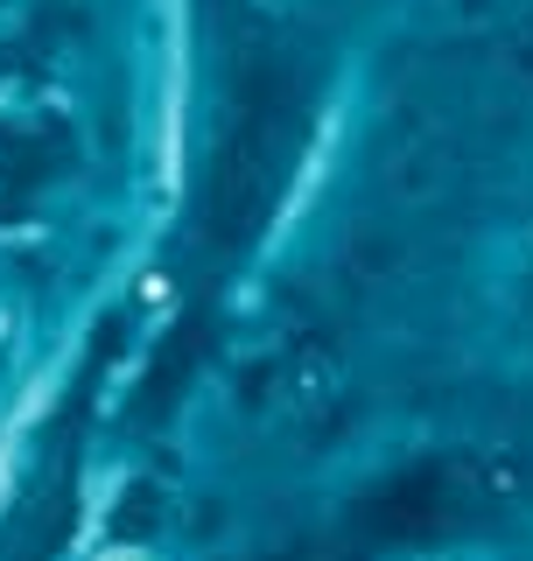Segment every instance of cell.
I'll return each mask as SVG.
<instances>
[{
	"label": "cell",
	"instance_id": "cell-1",
	"mask_svg": "<svg viewBox=\"0 0 533 561\" xmlns=\"http://www.w3.org/2000/svg\"><path fill=\"white\" fill-rule=\"evenodd\" d=\"M113 561H134V554H113Z\"/></svg>",
	"mask_w": 533,
	"mask_h": 561
}]
</instances>
